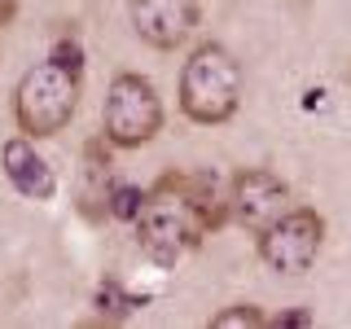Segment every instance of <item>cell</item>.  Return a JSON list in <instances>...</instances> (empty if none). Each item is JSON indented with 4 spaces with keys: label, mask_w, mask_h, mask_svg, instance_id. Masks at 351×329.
I'll use <instances>...</instances> for the list:
<instances>
[{
    "label": "cell",
    "mask_w": 351,
    "mask_h": 329,
    "mask_svg": "<svg viewBox=\"0 0 351 329\" xmlns=\"http://www.w3.org/2000/svg\"><path fill=\"white\" fill-rule=\"evenodd\" d=\"M228 219V202L219 197V184L211 171H167L154 189H145L136 224L141 250L171 268L176 259H184L189 250L202 246V237H211Z\"/></svg>",
    "instance_id": "1"
},
{
    "label": "cell",
    "mask_w": 351,
    "mask_h": 329,
    "mask_svg": "<svg viewBox=\"0 0 351 329\" xmlns=\"http://www.w3.org/2000/svg\"><path fill=\"white\" fill-rule=\"evenodd\" d=\"M241 62L233 58V49H224L219 40H206L189 53L180 71V114L189 123L202 127H219L241 110Z\"/></svg>",
    "instance_id": "2"
},
{
    "label": "cell",
    "mask_w": 351,
    "mask_h": 329,
    "mask_svg": "<svg viewBox=\"0 0 351 329\" xmlns=\"http://www.w3.org/2000/svg\"><path fill=\"white\" fill-rule=\"evenodd\" d=\"M80 80L84 71H71L58 58H44L31 66L14 88V119L22 136L49 141L71 127L75 110H80Z\"/></svg>",
    "instance_id": "3"
},
{
    "label": "cell",
    "mask_w": 351,
    "mask_h": 329,
    "mask_svg": "<svg viewBox=\"0 0 351 329\" xmlns=\"http://www.w3.org/2000/svg\"><path fill=\"white\" fill-rule=\"evenodd\" d=\"M162 132L158 88L136 71H119L101 101V136L114 149H141Z\"/></svg>",
    "instance_id": "4"
},
{
    "label": "cell",
    "mask_w": 351,
    "mask_h": 329,
    "mask_svg": "<svg viewBox=\"0 0 351 329\" xmlns=\"http://www.w3.org/2000/svg\"><path fill=\"white\" fill-rule=\"evenodd\" d=\"M325 246V215L312 206H285L268 228L255 233V250L281 277H303Z\"/></svg>",
    "instance_id": "5"
},
{
    "label": "cell",
    "mask_w": 351,
    "mask_h": 329,
    "mask_svg": "<svg viewBox=\"0 0 351 329\" xmlns=\"http://www.w3.org/2000/svg\"><path fill=\"white\" fill-rule=\"evenodd\" d=\"M228 215L237 219L246 233H259L290 206V184L268 167H241L228 180Z\"/></svg>",
    "instance_id": "6"
},
{
    "label": "cell",
    "mask_w": 351,
    "mask_h": 329,
    "mask_svg": "<svg viewBox=\"0 0 351 329\" xmlns=\"http://www.w3.org/2000/svg\"><path fill=\"white\" fill-rule=\"evenodd\" d=\"M136 36L158 53H176L197 27V0H128Z\"/></svg>",
    "instance_id": "7"
},
{
    "label": "cell",
    "mask_w": 351,
    "mask_h": 329,
    "mask_svg": "<svg viewBox=\"0 0 351 329\" xmlns=\"http://www.w3.org/2000/svg\"><path fill=\"white\" fill-rule=\"evenodd\" d=\"M5 175L22 197H31V202H49V197L58 193V175H53V167L36 154V141L31 136H14L5 145Z\"/></svg>",
    "instance_id": "8"
},
{
    "label": "cell",
    "mask_w": 351,
    "mask_h": 329,
    "mask_svg": "<svg viewBox=\"0 0 351 329\" xmlns=\"http://www.w3.org/2000/svg\"><path fill=\"white\" fill-rule=\"evenodd\" d=\"M211 325L215 329H263L268 316H263V307H255V303H233V307H224V312H215Z\"/></svg>",
    "instance_id": "9"
},
{
    "label": "cell",
    "mask_w": 351,
    "mask_h": 329,
    "mask_svg": "<svg viewBox=\"0 0 351 329\" xmlns=\"http://www.w3.org/2000/svg\"><path fill=\"white\" fill-rule=\"evenodd\" d=\"M141 202H145V189H136V184H110L106 189V211L114 219H136Z\"/></svg>",
    "instance_id": "10"
},
{
    "label": "cell",
    "mask_w": 351,
    "mask_h": 329,
    "mask_svg": "<svg viewBox=\"0 0 351 329\" xmlns=\"http://www.w3.org/2000/svg\"><path fill=\"white\" fill-rule=\"evenodd\" d=\"M97 307H101V316H110V321H123L132 307H136V299H132V294H123V285L106 281L101 290H97Z\"/></svg>",
    "instance_id": "11"
},
{
    "label": "cell",
    "mask_w": 351,
    "mask_h": 329,
    "mask_svg": "<svg viewBox=\"0 0 351 329\" xmlns=\"http://www.w3.org/2000/svg\"><path fill=\"white\" fill-rule=\"evenodd\" d=\"M49 58H58L62 66H71V71H84V49H80V44H75V40H58V44H53V53H49Z\"/></svg>",
    "instance_id": "12"
},
{
    "label": "cell",
    "mask_w": 351,
    "mask_h": 329,
    "mask_svg": "<svg viewBox=\"0 0 351 329\" xmlns=\"http://www.w3.org/2000/svg\"><path fill=\"white\" fill-rule=\"evenodd\" d=\"M268 325L272 329H307L316 321H312V312H281V316H268Z\"/></svg>",
    "instance_id": "13"
},
{
    "label": "cell",
    "mask_w": 351,
    "mask_h": 329,
    "mask_svg": "<svg viewBox=\"0 0 351 329\" xmlns=\"http://www.w3.org/2000/svg\"><path fill=\"white\" fill-rule=\"evenodd\" d=\"M18 18V0H0V27H14Z\"/></svg>",
    "instance_id": "14"
}]
</instances>
